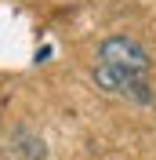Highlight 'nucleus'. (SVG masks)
Masks as SVG:
<instances>
[{
	"instance_id": "f03ea898",
	"label": "nucleus",
	"mask_w": 156,
	"mask_h": 160,
	"mask_svg": "<svg viewBox=\"0 0 156 160\" xmlns=\"http://www.w3.org/2000/svg\"><path fill=\"white\" fill-rule=\"evenodd\" d=\"M91 77H95V84H98L102 91H109V95H120V98L142 102V106H149V102L156 98L145 77H131V73L109 69V66H95V73H91Z\"/></svg>"
},
{
	"instance_id": "f257e3e1",
	"label": "nucleus",
	"mask_w": 156,
	"mask_h": 160,
	"mask_svg": "<svg viewBox=\"0 0 156 160\" xmlns=\"http://www.w3.org/2000/svg\"><path fill=\"white\" fill-rule=\"evenodd\" d=\"M98 66H109V69L131 73V77H145L153 58L149 51L138 44L134 37H109L98 44Z\"/></svg>"
}]
</instances>
